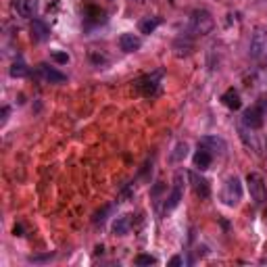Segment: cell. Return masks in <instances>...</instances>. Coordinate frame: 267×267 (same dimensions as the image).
Returning a JSON list of instances; mask_svg holds the SVG:
<instances>
[{
	"mask_svg": "<svg viewBox=\"0 0 267 267\" xmlns=\"http://www.w3.org/2000/svg\"><path fill=\"white\" fill-rule=\"evenodd\" d=\"M215 27V19L211 17V13L207 11H194L190 17V25H188V33L190 36H207Z\"/></svg>",
	"mask_w": 267,
	"mask_h": 267,
	"instance_id": "cell-1",
	"label": "cell"
},
{
	"mask_svg": "<svg viewBox=\"0 0 267 267\" xmlns=\"http://www.w3.org/2000/svg\"><path fill=\"white\" fill-rule=\"evenodd\" d=\"M240 200H242V182L236 176H230L221 188V203L225 207H236Z\"/></svg>",
	"mask_w": 267,
	"mask_h": 267,
	"instance_id": "cell-2",
	"label": "cell"
},
{
	"mask_svg": "<svg viewBox=\"0 0 267 267\" xmlns=\"http://www.w3.org/2000/svg\"><path fill=\"white\" fill-rule=\"evenodd\" d=\"M249 54L257 63H263L267 59V29L265 27H255L251 36V44H249Z\"/></svg>",
	"mask_w": 267,
	"mask_h": 267,
	"instance_id": "cell-3",
	"label": "cell"
},
{
	"mask_svg": "<svg viewBox=\"0 0 267 267\" xmlns=\"http://www.w3.org/2000/svg\"><path fill=\"white\" fill-rule=\"evenodd\" d=\"M265 115H267V100L265 98H259L253 107H249L242 115V125L251 127V129H259L265 121Z\"/></svg>",
	"mask_w": 267,
	"mask_h": 267,
	"instance_id": "cell-4",
	"label": "cell"
},
{
	"mask_svg": "<svg viewBox=\"0 0 267 267\" xmlns=\"http://www.w3.org/2000/svg\"><path fill=\"white\" fill-rule=\"evenodd\" d=\"M246 186H249V192H251V198L255 200V205H263L267 200V184L263 180L261 174H249L246 176Z\"/></svg>",
	"mask_w": 267,
	"mask_h": 267,
	"instance_id": "cell-5",
	"label": "cell"
},
{
	"mask_svg": "<svg viewBox=\"0 0 267 267\" xmlns=\"http://www.w3.org/2000/svg\"><path fill=\"white\" fill-rule=\"evenodd\" d=\"M180 200H182V174L176 176L174 188H171V192L167 194V198H165V207H163V211H165V213H167V211H174V209L180 205Z\"/></svg>",
	"mask_w": 267,
	"mask_h": 267,
	"instance_id": "cell-6",
	"label": "cell"
},
{
	"mask_svg": "<svg viewBox=\"0 0 267 267\" xmlns=\"http://www.w3.org/2000/svg\"><path fill=\"white\" fill-rule=\"evenodd\" d=\"M198 146L205 148V150H209L211 155H223L225 148H227V146H225V140L219 138V136H205V138H200Z\"/></svg>",
	"mask_w": 267,
	"mask_h": 267,
	"instance_id": "cell-7",
	"label": "cell"
},
{
	"mask_svg": "<svg viewBox=\"0 0 267 267\" xmlns=\"http://www.w3.org/2000/svg\"><path fill=\"white\" fill-rule=\"evenodd\" d=\"M188 178H190V186H192V190H194V194H196V196H200V198H207V196H209L211 188H209L207 178L198 176L196 171H190V174H188Z\"/></svg>",
	"mask_w": 267,
	"mask_h": 267,
	"instance_id": "cell-8",
	"label": "cell"
},
{
	"mask_svg": "<svg viewBox=\"0 0 267 267\" xmlns=\"http://www.w3.org/2000/svg\"><path fill=\"white\" fill-rule=\"evenodd\" d=\"M161 75H163V71H157V73H152V75H146V78H142V80H138V82H136V88H138L142 94L150 96V94H155V92H157Z\"/></svg>",
	"mask_w": 267,
	"mask_h": 267,
	"instance_id": "cell-9",
	"label": "cell"
},
{
	"mask_svg": "<svg viewBox=\"0 0 267 267\" xmlns=\"http://www.w3.org/2000/svg\"><path fill=\"white\" fill-rule=\"evenodd\" d=\"M238 131H240V140L244 142L246 148H251V150H255V152H261V140L257 138L255 129H251V127H246V125H240Z\"/></svg>",
	"mask_w": 267,
	"mask_h": 267,
	"instance_id": "cell-10",
	"label": "cell"
},
{
	"mask_svg": "<svg viewBox=\"0 0 267 267\" xmlns=\"http://www.w3.org/2000/svg\"><path fill=\"white\" fill-rule=\"evenodd\" d=\"M119 46L123 52H136L140 46H142V40L136 36V33H121V38H119Z\"/></svg>",
	"mask_w": 267,
	"mask_h": 267,
	"instance_id": "cell-11",
	"label": "cell"
},
{
	"mask_svg": "<svg viewBox=\"0 0 267 267\" xmlns=\"http://www.w3.org/2000/svg\"><path fill=\"white\" fill-rule=\"evenodd\" d=\"M38 69H40V73H42V78L46 80V82H50V84H63L67 78H65V73H61V71H56L54 67H50V65H46V63H42V65H38Z\"/></svg>",
	"mask_w": 267,
	"mask_h": 267,
	"instance_id": "cell-12",
	"label": "cell"
},
{
	"mask_svg": "<svg viewBox=\"0 0 267 267\" xmlns=\"http://www.w3.org/2000/svg\"><path fill=\"white\" fill-rule=\"evenodd\" d=\"M221 103H223L230 111H238V109L242 107L240 94H238V90H234V88H230V90H225V92H223V96H221Z\"/></svg>",
	"mask_w": 267,
	"mask_h": 267,
	"instance_id": "cell-13",
	"label": "cell"
},
{
	"mask_svg": "<svg viewBox=\"0 0 267 267\" xmlns=\"http://www.w3.org/2000/svg\"><path fill=\"white\" fill-rule=\"evenodd\" d=\"M211 161H213V155L209 150L198 146V150L194 152V167H198L200 171H205V169H209V167H211Z\"/></svg>",
	"mask_w": 267,
	"mask_h": 267,
	"instance_id": "cell-14",
	"label": "cell"
},
{
	"mask_svg": "<svg viewBox=\"0 0 267 267\" xmlns=\"http://www.w3.org/2000/svg\"><path fill=\"white\" fill-rule=\"evenodd\" d=\"M31 36L36 38V40H40V42H44V40H48V36H50V29H48V25H46L44 21L33 19V21H31Z\"/></svg>",
	"mask_w": 267,
	"mask_h": 267,
	"instance_id": "cell-15",
	"label": "cell"
},
{
	"mask_svg": "<svg viewBox=\"0 0 267 267\" xmlns=\"http://www.w3.org/2000/svg\"><path fill=\"white\" fill-rule=\"evenodd\" d=\"M129 230H131V217L129 215H121V217L115 219V223H113L115 236H125V234H129Z\"/></svg>",
	"mask_w": 267,
	"mask_h": 267,
	"instance_id": "cell-16",
	"label": "cell"
},
{
	"mask_svg": "<svg viewBox=\"0 0 267 267\" xmlns=\"http://www.w3.org/2000/svg\"><path fill=\"white\" fill-rule=\"evenodd\" d=\"M17 11L21 17H33L38 13V0H19Z\"/></svg>",
	"mask_w": 267,
	"mask_h": 267,
	"instance_id": "cell-17",
	"label": "cell"
},
{
	"mask_svg": "<svg viewBox=\"0 0 267 267\" xmlns=\"http://www.w3.org/2000/svg\"><path fill=\"white\" fill-rule=\"evenodd\" d=\"M186 157H188V144H186V142H178V144L174 146V150H171V157H169V159H171L174 163H182Z\"/></svg>",
	"mask_w": 267,
	"mask_h": 267,
	"instance_id": "cell-18",
	"label": "cell"
},
{
	"mask_svg": "<svg viewBox=\"0 0 267 267\" xmlns=\"http://www.w3.org/2000/svg\"><path fill=\"white\" fill-rule=\"evenodd\" d=\"M159 25H161L159 17H146V19L140 21V33H152Z\"/></svg>",
	"mask_w": 267,
	"mask_h": 267,
	"instance_id": "cell-19",
	"label": "cell"
},
{
	"mask_svg": "<svg viewBox=\"0 0 267 267\" xmlns=\"http://www.w3.org/2000/svg\"><path fill=\"white\" fill-rule=\"evenodd\" d=\"M11 75H13V78H25V75H27V65H25L23 61L13 63V67H11Z\"/></svg>",
	"mask_w": 267,
	"mask_h": 267,
	"instance_id": "cell-20",
	"label": "cell"
},
{
	"mask_svg": "<svg viewBox=\"0 0 267 267\" xmlns=\"http://www.w3.org/2000/svg\"><path fill=\"white\" fill-rule=\"evenodd\" d=\"M111 211H113V207H111V205H107V207H105L103 211H98V213L94 215V223H96V225H100V223H105V219H107V215H109Z\"/></svg>",
	"mask_w": 267,
	"mask_h": 267,
	"instance_id": "cell-21",
	"label": "cell"
},
{
	"mask_svg": "<svg viewBox=\"0 0 267 267\" xmlns=\"http://www.w3.org/2000/svg\"><path fill=\"white\" fill-rule=\"evenodd\" d=\"M155 263H157V259L150 257V255H138L136 257V265H155Z\"/></svg>",
	"mask_w": 267,
	"mask_h": 267,
	"instance_id": "cell-22",
	"label": "cell"
},
{
	"mask_svg": "<svg viewBox=\"0 0 267 267\" xmlns=\"http://www.w3.org/2000/svg\"><path fill=\"white\" fill-rule=\"evenodd\" d=\"M52 61H56V63H69V54L67 52H59V50H52Z\"/></svg>",
	"mask_w": 267,
	"mask_h": 267,
	"instance_id": "cell-23",
	"label": "cell"
},
{
	"mask_svg": "<svg viewBox=\"0 0 267 267\" xmlns=\"http://www.w3.org/2000/svg\"><path fill=\"white\" fill-rule=\"evenodd\" d=\"M182 263H184V261H182L180 257H174V259L169 261V265H171V267H176V265H182Z\"/></svg>",
	"mask_w": 267,
	"mask_h": 267,
	"instance_id": "cell-24",
	"label": "cell"
},
{
	"mask_svg": "<svg viewBox=\"0 0 267 267\" xmlns=\"http://www.w3.org/2000/svg\"><path fill=\"white\" fill-rule=\"evenodd\" d=\"M7 119H9V107L3 109V123H7Z\"/></svg>",
	"mask_w": 267,
	"mask_h": 267,
	"instance_id": "cell-25",
	"label": "cell"
}]
</instances>
